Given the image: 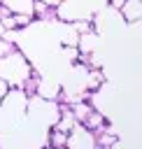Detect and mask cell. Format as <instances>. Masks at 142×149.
I'll return each instance as SVG.
<instances>
[{
	"mask_svg": "<svg viewBox=\"0 0 142 149\" xmlns=\"http://www.w3.org/2000/svg\"><path fill=\"white\" fill-rule=\"evenodd\" d=\"M119 14L130 26L133 23H142V0H126L123 7L119 9Z\"/></svg>",
	"mask_w": 142,
	"mask_h": 149,
	"instance_id": "cell-5",
	"label": "cell"
},
{
	"mask_svg": "<svg viewBox=\"0 0 142 149\" xmlns=\"http://www.w3.org/2000/svg\"><path fill=\"white\" fill-rule=\"evenodd\" d=\"M68 135H70V133H63V130H58V128H51V130H49V147H51V149H65Z\"/></svg>",
	"mask_w": 142,
	"mask_h": 149,
	"instance_id": "cell-8",
	"label": "cell"
},
{
	"mask_svg": "<svg viewBox=\"0 0 142 149\" xmlns=\"http://www.w3.org/2000/svg\"><path fill=\"white\" fill-rule=\"evenodd\" d=\"M2 5H5L12 14L33 16V12H35V0H2ZM33 19H35V16H33Z\"/></svg>",
	"mask_w": 142,
	"mask_h": 149,
	"instance_id": "cell-7",
	"label": "cell"
},
{
	"mask_svg": "<svg viewBox=\"0 0 142 149\" xmlns=\"http://www.w3.org/2000/svg\"><path fill=\"white\" fill-rule=\"evenodd\" d=\"M0 102H2V112L16 114V116L26 114V109H28V95H26L21 88H9L7 95H5Z\"/></svg>",
	"mask_w": 142,
	"mask_h": 149,
	"instance_id": "cell-4",
	"label": "cell"
},
{
	"mask_svg": "<svg viewBox=\"0 0 142 149\" xmlns=\"http://www.w3.org/2000/svg\"><path fill=\"white\" fill-rule=\"evenodd\" d=\"M5 37V26H2V19H0V40Z\"/></svg>",
	"mask_w": 142,
	"mask_h": 149,
	"instance_id": "cell-11",
	"label": "cell"
},
{
	"mask_svg": "<svg viewBox=\"0 0 142 149\" xmlns=\"http://www.w3.org/2000/svg\"><path fill=\"white\" fill-rule=\"evenodd\" d=\"M28 116L37 126H51L54 128L58 116H61V102L47 100V98H40V95H30L28 98Z\"/></svg>",
	"mask_w": 142,
	"mask_h": 149,
	"instance_id": "cell-2",
	"label": "cell"
},
{
	"mask_svg": "<svg viewBox=\"0 0 142 149\" xmlns=\"http://www.w3.org/2000/svg\"><path fill=\"white\" fill-rule=\"evenodd\" d=\"M7 91H9V86H7L5 81H0V100H2L5 95H7Z\"/></svg>",
	"mask_w": 142,
	"mask_h": 149,
	"instance_id": "cell-10",
	"label": "cell"
},
{
	"mask_svg": "<svg viewBox=\"0 0 142 149\" xmlns=\"http://www.w3.org/2000/svg\"><path fill=\"white\" fill-rule=\"evenodd\" d=\"M0 5H2V0H0Z\"/></svg>",
	"mask_w": 142,
	"mask_h": 149,
	"instance_id": "cell-12",
	"label": "cell"
},
{
	"mask_svg": "<svg viewBox=\"0 0 142 149\" xmlns=\"http://www.w3.org/2000/svg\"><path fill=\"white\" fill-rule=\"evenodd\" d=\"M98 44H100V35L98 33H84V35H79L77 49H79L81 56H91V54H95Z\"/></svg>",
	"mask_w": 142,
	"mask_h": 149,
	"instance_id": "cell-6",
	"label": "cell"
},
{
	"mask_svg": "<svg viewBox=\"0 0 142 149\" xmlns=\"http://www.w3.org/2000/svg\"><path fill=\"white\" fill-rule=\"evenodd\" d=\"M30 74H33V65L19 49L0 58V81H5L9 88H21V84Z\"/></svg>",
	"mask_w": 142,
	"mask_h": 149,
	"instance_id": "cell-1",
	"label": "cell"
},
{
	"mask_svg": "<svg viewBox=\"0 0 142 149\" xmlns=\"http://www.w3.org/2000/svg\"><path fill=\"white\" fill-rule=\"evenodd\" d=\"M40 2H44V5H47V7H51V9H58L65 0H40Z\"/></svg>",
	"mask_w": 142,
	"mask_h": 149,
	"instance_id": "cell-9",
	"label": "cell"
},
{
	"mask_svg": "<svg viewBox=\"0 0 142 149\" xmlns=\"http://www.w3.org/2000/svg\"><path fill=\"white\" fill-rule=\"evenodd\" d=\"M95 149H100V147H95Z\"/></svg>",
	"mask_w": 142,
	"mask_h": 149,
	"instance_id": "cell-13",
	"label": "cell"
},
{
	"mask_svg": "<svg viewBox=\"0 0 142 149\" xmlns=\"http://www.w3.org/2000/svg\"><path fill=\"white\" fill-rule=\"evenodd\" d=\"M95 147L98 144H95V133L93 130H88V128H84L79 123L70 130L65 149H95Z\"/></svg>",
	"mask_w": 142,
	"mask_h": 149,
	"instance_id": "cell-3",
	"label": "cell"
}]
</instances>
